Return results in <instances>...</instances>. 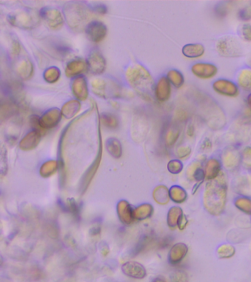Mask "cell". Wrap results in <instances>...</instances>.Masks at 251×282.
Segmentation results:
<instances>
[{
  "label": "cell",
  "mask_w": 251,
  "mask_h": 282,
  "mask_svg": "<svg viewBox=\"0 0 251 282\" xmlns=\"http://www.w3.org/2000/svg\"><path fill=\"white\" fill-rule=\"evenodd\" d=\"M228 188V178L224 170L215 180L205 182L202 202L208 214L217 217L225 212Z\"/></svg>",
  "instance_id": "obj_1"
},
{
  "label": "cell",
  "mask_w": 251,
  "mask_h": 282,
  "mask_svg": "<svg viewBox=\"0 0 251 282\" xmlns=\"http://www.w3.org/2000/svg\"><path fill=\"white\" fill-rule=\"evenodd\" d=\"M130 86L142 96L145 100H150V93L153 88V78L148 70L140 64L130 66L125 73Z\"/></svg>",
  "instance_id": "obj_2"
},
{
  "label": "cell",
  "mask_w": 251,
  "mask_h": 282,
  "mask_svg": "<svg viewBox=\"0 0 251 282\" xmlns=\"http://www.w3.org/2000/svg\"><path fill=\"white\" fill-rule=\"evenodd\" d=\"M92 12L87 6L81 2H71L67 3L64 8V16L72 30L81 32L86 30V26L92 17Z\"/></svg>",
  "instance_id": "obj_3"
},
{
  "label": "cell",
  "mask_w": 251,
  "mask_h": 282,
  "mask_svg": "<svg viewBox=\"0 0 251 282\" xmlns=\"http://www.w3.org/2000/svg\"><path fill=\"white\" fill-rule=\"evenodd\" d=\"M216 50L222 57L238 58L244 54L242 44L239 39L233 36H224L218 39Z\"/></svg>",
  "instance_id": "obj_4"
},
{
  "label": "cell",
  "mask_w": 251,
  "mask_h": 282,
  "mask_svg": "<svg viewBox=\"0 0 251 282\" xmlns=\"http://www.w3.org/2000/svg\"><path fill=\"white\" fill-rule=\"evenodd\" d=\"M40 14L31 10H18L9 14L8 20L11 24L24 30L36 28L40 23Z\"/></svg>",
  "instance_id": "obj_5"
},
{
  "label": "cell",
  "mask_w": 251,
  "mask_h": 282,
  "mask_svg": "<svg viewBox=\"0 0 251 282\" xmlns=\"http://www.w3.org/2000/svg\"><path fill=\"white\" fill-rule=\"evenodd\" d=\"M222 167L228 172H236L241 166V152L233 146L224 148L220 154Z\"/></svg>",
  "instance_id": "obj_6"
},
{
  "label": "cell",
  "mask_w": 251,
  "mask_h": 282,
  "mask_svg": "<svg viewBox=\"0 0 251 282\" xmlns=\"http://www.w3.org/2000/svg\"><path fill=\"white\" fill-rule=\"evenodd\" d=\"M189 254V247L185 242H176L172 246L168 253V262L172 267L179 268Z\"/></svg>",
  "instance_id": "obj_7"
},
{
  "label": "cell",
  "mask_w": 251,
  "mask_h": 282,
  "mask_svg": "<svg viewBox=\"0 0 251 282\" xmlns=\"http://www.w3.org/2000/svg\"><path fill=\"white\" fill-rule=\"evenodd\" d=\"M40 16L48 23L52 30H60L64 25V18L59 10L53 8H44L41 10Z\"/></svg>",
  "instance_id": "obj_8"
},
{
  "label": "cell",
  "mask_w": 251,
  "mask_h": 282,
  "mask_svg": "<svg viewBox=\"0 0 251 282\" xmlns=\"http://www.w3.org/2000/svg\"><path fill=\"white\" fill-rule=\"evenodd\" d=\"M186 180L190 182L204 183L205 182L204 164L198 160L193 161L186 168L185 172Z\"/></svg>",
  "instance_id": "obj_9"
},
{
  "label": "cell",
  "mask_w": 251,
  "mask_h": 282,
  "mask_svg": "<svg viewBox=\"0 0 251 282\" xmlns=\"http://www.w3.org/2000/svg\"><path fill=\"white\" fill-rule=\"evenodd\" d=\"M86 32L92 42L100 43L107 35V26L100 22H92L86 26Z\"/></svg>",
  "instance_id": "obj_10"
},
{
  "label": "cell",
  "mask_w": 251,
  "mask_h": 282,
  "mask_svg": "<svg viewBox=\"0 0 251 282\" xmlns=\"http://www.w3.org/2000/svg\"><path fill=\"white\" fill-rule=\"evenodd\" d=\"M62 114L59 108H52L39 118V124L44 130L56 128L61 122Z\"/></svg>",
  "instance_id": "obj_11"
},
{
  "label": "cell",
  "mask_w": 251,
  "mask_h": 282,
  "mask_svg": "<svg viewBox=\"0 0 251 282\" xmlns=\"http://www.w3.org/2000/svg\"><path fill=\"white\" fill-rule=\"evenodd\" d=\"M214 92L219 95L228 97H236L239 95L238 86L234 82L227 80H218L213 84Z\"/></svg>",
  "instance_id": "obj_12"
},
{
  "label": "cell",
  "mask_w": 251,
  "mask_h": 282,
  "mask_svg": "<svg viewBox=\"0 0 251 282\" xmlns=\"http://www.w3.org/2000/svg\"><path fill=\"white\" fill-rule=\"evenodd\" d=\"M217 68L211 64L198 62L191 67V72L194 76L200 79L208 80L215 76L217 73Z\"/></svg>",
  "instance_id": "obj_13"
},
{
  "label": "cell",
  "mask_w": 251,
  "mask_h": 282,
  "mask_svg": "<svg viewBox=\"0 0 251 282\" xmlns=\"http://www.w3.org/2000/svg\"><path fill=\"white\" fill-rule=\"evenodd\" d=\"M88 66L92 73L101 74L106 70V61L100 52L94 50L88 58Z\"/></svg>",
  "instance_id": "obj_14"
},
{
  "label": "cell",
  "mask_w": 251,
  "mask_h": 282,
  "mask_svg": "<svg viewBox=\"0 0 251 282\" xmlns=\"http://www.w3.org/2000/svg\"><path fill=\"white\" fill-rule=\"evenodd\" d=\"M222 164L220 160L216 158H211L208 159L204 164V172H205V182L211 181L215 180L223 172Z\"/></svg>",
  "instance_id": "obj_15"
},
{
  "label": "cell",
  "mask_w": 251,
  "mask_h": 282,
  "mask_svg": "<svg viewBox=\"0 0 251 282\" xmlns=\"http://www.w3.org/2000/svg\"><path fill=\"white\" fill-rule=\"evenodd\" d=\"M72 90L77 100L85 101L89 96L87 82L83 76L75 78L72 83Z\"/></svg>",
  "instance_id": "obj_16"
},
{
  "label": "cell",
  "mask_w": 251,
  "mask_h": 282,
  "mask_svg": "<svg viewBox=\"0 0 251 282\" xmlns=\"http://www.w3.org/2000/svg\"><path fill=\"white\" fill-rule=\"evenodd\" d=\"M172 88L171 83L165 76H162L157 82L155 94L158 101L165 102L170 98Z\"/></svg>",
  "instance_id": "obj_17"
},
{
  "label": "cell",
  "mask_w": 251,
  "mask_h": 282,
  "mask_svg": "<svg viewBox=\"0 0 251 282\" xmlns=\"http://www.w3.org/2000/svg\"><path fill=\"white\" fill-rule=\"evenodd\" d=\"M122 271L125 275L135 278H144L147 275L145 268L142 264L136 262H128L122 266Z\"/></svg>",
  "instance_id": "obj_18"
},
{
  "label": "cell",
  "mask_w": 251,
  "mask_h": 282,
  "mask_svg": "<svg viewBox=\"0 0 251 282\" xmlns=\"http://www.w3.org/2000/svg\"><path fill=\"white\" fill-rule=\"evenodd\" d=\"M42 133L38 130H33L31 132L28 133L20 141V147L24 151H29L34 150L40 142L42 138Z\"/></svg>",
  "instance_id": "obj_19"
},
{
  "label": "cell",
  "mask_w": 251,
  "mask_h": 282,
  "mask_svg": "<svg viewBox=\"0 0 251 282\" xmlns=\"http://www.w3.org/2000/svg\"><path fill=\"white\" fill-rule=\"evenodd\" d=\"M87 67L88 64L84 60L81 58L72 60L66 67V75L67 78H74L86 72Z\"/></svg>",
  "instance_id": "obj_20"
},
{
  "label": "cell",
  "mask_w": 251,
  "mask_h": 282,
  "mask_svg": "<svg viewBox=\"0 0 251 282\" xmlns=\"http://www.w3.org/2000/svg\"><path fill=\"white\" fill-rule=\"evenodd\" d=\"M169 192L170 200L176 204H184L189 198L187 190L178 184L171 186L170 188H169Z\"/></svg>",
  "instance_id": "obj_21"
},
{
  "label": "cell",
  "mask_w": 251,
  "mask_h": 282,
  "mask_svg": "<svg viewBox=\"0 0 251 282\" xmlns=\"http://www.w3.org/2000/svg\"><path fill=\"white\" fill-rule=\"evenodd\" d=\"M184 214L183 209L179 206H173L169 208L167 216V224L171 230L178 228L180 218Z\"/></svg>",
  "instance_id": "obj_22"
},
{
  "label": "cell",
  "mask_w": 251,
  "mask_h": 282,
  "mask_svg": "<svg viewBox=\"0 0 251 282\" xmlns=\"http://www.w3.org/2000/svg\"><path fill=\"white\" fill-rule=\"evenodd\" d=\"M182 53L189 58H197L202 57L205 53V47L200 44H189L182 48Z\"/></svg>",
  "instance_id": "obj_23"
},
{
  "label": "cell",
  "mask_w": 251,
  "mask_h": 282,
  "mask_svg": "<svg viewBox=\"0 0 251 282\" xmlns=\"http://www.w3.org/2000/svg\"><path fill=\"white\" fill-rule=\"evenodd\" d=\"M117 211H118L119 217L122 223L125 224L132 223L134 216H133V211L132 210L131 205L128 202L125 200L120 202L117 206Z\"/></svg>",
  "instance_id": "obj_24"
},
{
  "label": "cell",
  "mask_w": 251,
  "mask_h": 282,
  "mask_svg": "<svg viewBox=\"0 0 251 282\" xmlns=\"http://www.w3.org/2000/svg\"><path fill=\"white\" fill-rule=\"evenodd\" d=\"M235 208L243 214L251 216V197L239 195L233 200Z\"/></svg>",
  "instance_id": "obj_25"
},
{
  "label": "cell",
  "mask_w": 251,
  "mask_h": 282,
  "mask_svg": "<svg viewBox=\"0 0 251 282\" xmlns=\"http://www.w3.org/2000/svg\"><path fill=\"white\" fill-rule=\"evenodd\" d=\"M110 86H108L107 82L103 79L98 78V79L94 80L92 82V92L96 96L100 98H106L109 96L110 94L108 93V90L110 89L108 88Z\"/></svg>",
  "instance_id": "obj_26"
},
{
  "label": "cell",
  "mask_w": 251,
  "mask_h": 282,
  "mask_svg": "<svg viewBox=\"0 0 251 282\" xmlns=\"http://www.w3.org/2000/svg\"><path fill=\"white\" fill-rule=\"evenodd\" d=\"M81 104L78 100H70L64 104L61 109L62 116L67 119H70L77 115L80 110Z\"/></svg>",
  "instance_id": "obj_27"
},
{
  "label": "cell",
  "mask_w": 251,
  "mask_h": 282,
  "mask_svg": "<svg viewBox=\"0 0 251 282\" xmlns=\"http://www.w3.org/2000/svg\"><path fill=\"white\" fill-rule=\"evenodd\" d=\"M153 196L155 202L158 203V204H167L169 200H170L169 188L167 186H163V184L157 186L155 188L154 190H153Z\"/></svg>",
  "instance_id": "obj_28"
},
{
  "label": "cell",
  "mask_w": 251,
  "mask_h": 282,
  "mask_svg": "<svg viewBox=\"0 0 251 282\" xmlns=\"http://www.w3.org/2000/svg\"><path fill=\"white\" fill-rule=\"evenodd\" d=\"M17 72L22 79L29 80L34 74V66L29 60H23L17 66Z\"/></svg>",
  "instance_id": "obj_29"
},
{
  "label": "cell",
  "mask_w": 251,
  "mask_h": 282,
  "mask_svg": "<svg viewBox=\"0 0 251 282\" xmlns=\"http://www.w3.org/2000/svg\"><path fill=\"white\" fill-rule=\"evenodd\" d=\"M236 253V248L230 244H221L216 250V256L219 260H230L235 256Z\"/></svg>",
  "instance_id": "obj_30"
},
{
  "label": "cell",
  "mask_w": 251,
  "mask_h": 282,
  "mask_svg": "<svg viewBox=\"0 0 251 282\" xmlns=\"http://www.w3.org/2000/svg\"><path fill=\"white\" fill-rule=\"evenodd\" d=\"M48 48L50 50V53L57 58H64L71 52L70 47L66 44H63L60 42L50 44Z\"/></svg>",
  "instance_id": "obj_31"
},
{
  "label": "cell",
  "mask_w": 251,
  "mask_h": 282,
  "mask_svg": "<svg viewBox=\"0 0 251 282\" xmlns=\"http://www.w3.org/2000/svg\"><path fill=\"white\" fill-rule=\"evenodd\" d=\"M153 212L154 208L150 204H144L133 211V216L139 220H145L153 216Z\"/></svg>",
  "instance_id": "obj_32"
},
{
  "label": "cell",
  "mask_w": 251,
  "mask_h": 282,
  "mask_svg": "<svg viewBox=\"0 0 251 282\" xmlns=\"http://www.w3.org/2000/svg\"><path fill=\"white\" fill-rule=\"evenodd\" d=\"M239 87L245 90H251V70L244 68L239 72L237 78Z\"/></svg>",
  "instance_id": "obj_33"
},
{
  "label": "cell",
  "mask_w": 251,
  "mask_h": 282,
  "mask_svg": "<svg viewBox=\"0 0 251 282\" xmlns=\"http://www.w3.org/2000/svg\"><path fill=\"white\" fill-rule=\"evenodd\" d=\"M106 147L108 153L114 158H120L122 156V148L120 141L116 138H110L107 140Z\"/></svg>",
  "instance_id": "obj_34"
},
{
  "label": "cell",
  "mask_w": 251,
  "mask_h": 282,
  "mask_svg": "<svg viewBox=\"0 0 251 282\" xmlns=\"http://www.w3.org/2000/svg\"><path fill=\"white\" fill-rule=\"evenodd\" d=\"M167 79L169 82L177 88H180L184 83L183 74L178 70H170L167 73Z\"/></svg>",
  "instance_id": "obj_35"
},
{
  "label": "cell",
  "mask_w": 251,
  "mask_h": 282,
  "mask_svg": "<svg viewBox=\"0 0 251 282\" xmlns=\"http://www.w3.org/2000/svg\"><path fill=\"white\" fill-rule=\"evenodd\" d=\"M171 282H189V276L187 271L181 268H176L170 274Z\"/></svg>",
  "instance_id": "obj_36"
},
{
  "label": "cell",
  "mask_w": 251,
  "mask_h": 282,
  "mask_svg": "<svg viewBox=\"0 0 251 282\" xmlns=\"http://www.w3.org/2000/svg\"><path fill=\"white\" fill-rule=\"evenodd\" d=\"M60 70L57 67L52 66L45 70L44 73V78L45 81L49 83H55L60 79Z\"/></svg>",
  "instance_id": "obj_37"
},
{
  "label": "cell",
  "mask_w": 251,
  "mask_h": 282,
  "mask_svg": "<svg viewBox=\"0 0 251 282\" xmlns=\"http://www.w3.org/2000/svg\"><path fill=\"white\" fill-rule=\"evenodd\" d=\"M58 168H59V164L57 161H48L41 168V175L44 177H49L53 174L58 170Z\"/></svg>",
  "instance_id": "obj_38"
},
{
  "label": "cell",
  "mask_w": 251,
  "mask_h": 282,
  "mask_svg": "<svg viewBox=\"0 0 251 282\" xmlns=\"http://www.w3.org/2000/svg\"><path fill=\"white\" fill-rule=\"evenodd\" d=\"M100 122L103 124L104 126L109 129H116L118 128L119 120L117 117L112 114H104L100 116Z\"/></svg>",
  "instance_id": "obj_39"
},
{
  "label": "cell",
  "mask_w": 251,
  "mask_h": 282,
  "mask_svg": "<svg viewBox=\"0 0 251 282\" xmlns=\"http://www.w3.org/2000/svg\"><path fill=\"white\" fill-rule=\"evenodd\" d=\"M184 168L183 162L179 159L171 160L167 164V170L173 175L180 174Z\"/></svg>",
  "instance_id": "obj_40"
},
{
  "label": "cell",
  "mask_w": 251,
  "mask_h": 282,
  "mask_svg": "<svg viewBox=\"0 0 251 282\" xmlns=\"http://www.w3.org/2000/svg\"><path fill=\"white\" fill-rule=\"evenodd\" d=\"M241 164L245 170L251 172V146H246L241 152Z\"/></svg>",
  "instance_id": "obj_41"
},
{
  "label": "cell",
  "mask_w": 251,
  "mask_h": 282,
  "mask_svg": "<svg viewBox=\"0 0 251 282\" xmlns=\"http://www.w3.org/2000/svg\"><path fill=\"white\" fill-rule=\"evenodd\" d=\"M18 108L14 103L6 102L1 106V118L2 119L7 118L12 116L14 114L17 112Z\"/></svg>",
  "instance_id": "obj_42"
},
{
  "label": "cell",
  "mask_w": 251,
  "mask_h": 282,
  "mask_svg": "<svg viewBox=\"0 0 251 282\" xmlns=\"http://www.w3.org/2000/svg\"><path fill=\"white\" fill-rule=\"evenodd\" d=\"M180 130L178 129H170L166 134L165 142L167 146L171 147L176 144L179 139Z\"/></svg>",
  "instance_id": "obj_43"
},
{
  "label": "cell",
  "mask_w": 251,
  "mask_h": 282,
  "mask_svg": "<svg viewBox=\"0 0 251 282\" xmlns=\"http://www.w3.org/2000/svg\"><path fill=\"white\" fill-rule=\"evenodd\" d=\"M191 153L192 150L189 146H181L176 150L177 156L180 160H187L191 156Z\"/></svg>",
  "instance_id": "obj_44"
},
{
  "label": "cell",
  "mask_w": 251,
  "mask_h": 282,
  "mask_svg": "<svg viewBox=\"0 0 251 282\" xmlns=\"http://www.w3.org/2000/svg\"><path fill=\"white\" fill-rule=\"evenodd\" d=\"M8 162H7V150L3 147L1 150V174L2 175L6 174L7 173Z\"/></svg>",
  "instance_id": "obj_45"
},
{
  "label": "cell",
  "mask_w": 251,
  "mask_h": 282,
  "mask_svg": "<svg viewBox=\"0 0 251 282\" xmlns=\"http://www.w3.org/2000/svg\"><path fill=\"white\" fill-rule=\"evenodd\" d=\"M241 35L247 42H251V24H244L241 28Z\"/></svg>",
  "instance_id": "obj_46"
},
{
  "label": "cell",
  "mask_w": 251,
  "mask_h": 282,
  "mask_svg": "<svg viewBox=\"0 0 251 282\" xmlns=\"http://www.w3.org/2000/svg\"><path fill=\"white\" fill-rule=\"evenodd\" d=\"M212 142L208 138H205V139L202 142L201 145H200V151H201L202 154H205L207 152H209L212 150Z\"/></svg>",
  "instance_id": "obj_47"
},
{
  "label": "cell",
  "mask_w": 251,
  "mask_h": 282,
  "mask_svg": "<svg viewBox=\"0 0 251 282\" xmlns=\"http://www.w3.org/2000/svg\"><path fill=\"white\" fill-rule=\"evenodd\" d=\"M188 225H189V218H188L187 216L184 214L182 216L179 223H178V230H179V231H184V230L187 228Z\"/></svg>",
  "instance_id": "obj_48"
},
{
  "label": "cell",
  "mask_w": 251,
  "mask_h": 282,
  "mask_svg": "<svg viewBox=\"0 0 251 282\" xmlns=\"http://www.w3.org/2000/svg\"><path fill=\"white\" fill-rule=\"evenodd\" d=\"M21 52V46L20 42L17 40H12V56H17Z\"/></svg>",
  "instance_id": "obj_49"
},
{
  "label": "cell",
  "mask_w": 251,
  "mask_h": 282,
  "mask_svg": "<svg viewBox=\"0 0 251 282\" xmlns=\"http://www.w3.org/2000/svg\"><path fill=\"white\" fill-rule=\"evenodd\" d=\"M194 132H195V128H194V125L190 124L186 129V134H187L188 137L192 138L194 136Z\"/></svg>",
  "instance_id": "obj_50"
},
{
  "label": "cell",
  "mask_w": 251,
  "mask_h": 282,
  "mask_svg": "<svg viewBox=\"0 0 251 282\" xmlns=\"http://www.w3.org/2000/svg\"><path fill=\"white\" fill-rule=\"evenodd\" d=\"M93 12H97V14H104L107 12V8H106L104 6H101V4H100V6H96Z\"/></svg>",
  "instance_id": "obj_51"
},
{
  "label": "cell",
  "mask_w": 251,
  "mask_h": 282,
  "mask_svg": "<svg viewBox=\"0 0 251 282\" xmlns=\"http://www.w3.org/2000/svg\"><path fill=\"white\" fill-rule=\"evenodd\" d=\"M203 183H194V186H193L192 189H191V192H192L193 195L197 194L200 188L203 186Z\"/></svg>",
  "instance_id": "obj_52"
},
{
  "label": "cell",
  "mask_w": 251,
  "mask_h": 282,
  "mask_svg": "<svg viewBox=\"0 0 251 282\" xmlns=\"http://www.w3.org/2000/svg\"><path fill=\"white\" fill-rule=\"evenodd\" d=\"M151 282H169L165 277L163 276H158L155 277Z\"/></svg>",
  "instance_id": "obj_53"
},
{
  "label": "cell",
  "mask_w": 251,
  "mask_h": 282,
  "mask_svg": "<svg viewBox=\"0 0 251 282\" xmlns=\"http://www.w3.org/2000/svg\"><path fill=\"white\" fill-rule=\"evenodd\" d=\"M247 104H248V106H250V108L251 109V94L248 96H247Z\"/></svg>",
  "instance_id": "obj_54"
},
{
  "label": "cell",
  "mask_w": 251,
  "mask_h": 282,
  "mask_svg": "<svg viewBox=\"0 0 251 282\" xmlns=\"http://www.w3.org/2000/svg\"><path fill=\"white\" fill-rule=\"evenodd\" d=\"M250 66H251V58L250 60Z\"/></svg>",
  "instance_id": "obj_55"
},
{
  "label": "cell",
  "mask_w": 251,
  "mask_h": 282,
  "mask_svg": "<svg viewBox=\"0 0 251 282\" xmlns=\"http://www.w3.org/2000/svg\"><path fill=\"white\" fill-rule=\"evenodd\" d=\"M250 220H251V216H250Z\"/></svg>",
  "instance_id": "obj_56"
}]
</instances>
